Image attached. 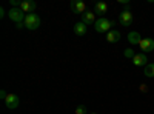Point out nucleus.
<instances>
[{"label":"nucleus","mask_w":154,"mask_h":114,"mask_svg":"<svg viewBox=\"0 0 154 114\" xmlns=\"http://www.w3.org/2000/svg\"><path fill=\"white\" fill-rule=\"evenodd\" d=\"M82 22H83L85 25H93V23H96L94 12H93V11H85L83 14H82Z\"/></svg>","instance_id":"nucleus-10"},{"label":"nucleus","mask_w":154,"mask_h":114,"mask_svg":"<svg viewBox=\"0 0 154 114\" xmlns=\"http://www.w3.org/2000/svg\"><path fill=\"white\" fill-rule=\"evenodd\" d=\"M148 59H146V56L142 53V54H136L134 57H133V63L136 66H146L148 65Z\"/></svg>","instance_id":"nucleus-9"},{"label":"nucleus","mask_w":154,"mask_h":114,"mask_svg":"<svg viewBox=\"0 0 154 114\" xmlns=\"http://www.w3.org/2000/svg\"><path fill=\"white\" fill-rule=\"evenodd\" d=\"M0 17H5V9H3V8L0 9Z\"/></svg>","instance_id":"nucleus-19"},{"label":"nucleus","mask_w":154,"mask_h":114,"mask_svg":"<svg viewBox=\"0 0 154 114\" xmlns=\"http://www.w3.org/2000/svg\"><path fill=\"white\" fill-rule=\"evenodd\" d=\"M37 8V3L34 2V0H23V2L20 3V9L23 12H28V14H32V12L35 11Z\"/></svg>","instance_id":"nucleus-5"},{"label":"nucleus","mask_w":154,"mask_h":114,"mask_svg":"<svg viewBox=\"0 0 154 114\" xmlns=\"http://www.w3.org/2000/svg\"><path fill=\"white\" fill-rule=\"evenodd\" d=\"M106 40H108V43L119 42V40H120V32H119V31H109V32L106 34Z\"/></svg>","instance_id":"nucleus-13"},{"label":"nucleus","mask_w":154,"mask_h":114,"mask_svg":"<svg viewBox=\"0 0 154 114\" xmlns=\"http://www.w3.org/2000/svg\"><path fill=\"white\" fill-rule=\"evenodd\" d=\"M94 12L97 16H105L108 12V5L105 2H97L96 6H94Z\"/></svg>","instance_id":"nucleus-11"},{"label":"nucleus","mask_w":154,"mask_h":114,"mask_svg":"<svg viewBox=\"0 0 154 114\" xmlns=\"http://www.w3.org/2000/svg\"><path fill=\"white\" fill-rule=\"evenodd\" d=\"M114 25V22H111V20H108V19H99V20H96V23H94V28H96V31L97 32H109V28Z\"/></svg>","instance_id":"nucleus-2"},{"label":"nucleus","mask_w":154,"mask_h":114,"mask_svg":"<svg viewBox=\"0 0 154 114\" xmlns=\"http://www.w3.org/2000/svg\"><path fill=\"white\" fill-rule=\"evenodd\" d=\"M71 9H72V12H77V14H83V12L86 11L85 3L80 2V0H74V2L71 3Z\"/></svg>","instance_id":"nucleus-8"},{"label":"nucleus","mask_w":154,"mask_h":114,"mask_svg":"<svg viewBox=\"0 0 154 114\" xmlns=\"http://www.w3.org/2000/svg\"><path fill=\"white\" fill-rule=\"evenodd\" d=\"M75 114H86V106L85 105H79L75 108Z\"/></svg>","instance_id":"nucleus-16"},{"label":"nucleus","mask_w":154,"mask_h":114,"mask_svg":"<svg viewBox=\"0 0 154 114\" xmlns=\"http://www.w3.org/2000/svg\"><path fill=\"white\" fill-rule=\"evenodd\" d=\"M125 56H126V57H134L136 54L131 51V49H126V51H125Z\"/></svg>","instance_id":"nucleus-17"},{"label":"nucleus","mask_w":154,"mask_h":114,"mask_svg":"<svg viewBox=\"0 0 154 114\" xmlns=\"http://www.w3.org/2000/svg\"><path fill=\"white\" fill-rule=\"evenodd\" d=\"M25 26H26L28 29H31V31L37 29L38 26H40V17H38L35 12L26 14V17H25Z\"/></svg>","instance_id":"nucleus-1"},{"label":"nucleus","mask_w":154,"mask_h":114,"mask_svg":"<svg viewBox=\"0 0 154 114\" xmlns=\"http://www.w3.org/2000/svg\"><path fill=\"white\" fill-rule=\"evenodd\" d=\"M8 16H9V19L12 20V22H16L17 25L19 23H25V12L20 9V8H11L9 9V12H8Z\"/></svg>","instance_id":"nucleus-3"},{"label":"nucleus","mask_w":154,"mask_h":114,"mask_svg":"<svg viewBox=\"0 0 154 114\" xmlns=\"http://www.w3.org/2000/svg\"><path fill=\"white\" fill-rule=\"evenodd\" d=\"M145 75L146 77H154V63H148L145 66Z\"/></svg>","instance_id":"nucleus-15"},{"label":"nucleus","mask_w":154,"mask_h":114,"mask_svg":"<svg viewBox=\"0 0 154 114\" xmlns=\"http://www.w3.org/2000/svg\"><path fill=\"white\" fill-rule=\"evenodd\" d=\"M74 32L77 35H85L86 34V25L83 22H79V23H75L74 25Z\"/></svg>","instance_id":"nucleus-14"},{"label":"nucleus","mask_w":154,"mask_h":114,"mask_svg":"<svg viewBox=\"0 0 154 114\" xmlns=\"http://www.w3.org/2000/svg\"><path fill=\"white\" fill-rule=\"evenodd\" d=\"M5 105H6V108H9V109L19 108V105H20L19 96H16V94H8V97L5 99Z\"/></svg>","instance_id":"nucleus-4"},{"label":"nucleus","mask_w":154,"mask_h":114,"mask_svg":"<svg viewBox=\"0 0 154 114\" xmlns=\"http://www.w3.org/2000/svg\"><path fill=\"white\" fill-rule=\"evenodd\" d=\"M128 42H130L131 45H140V42H142V37H140V34L137 31H133L128 34Z\"/></svg>","instance_id":"nucleus-12"},{"label":"nucleus","mask_w":154,"mask_h":114,"mask_svg":"<svg viewBox=\"0 0 154 114\" xmlns=\"http://www.w3.org/2000/svg\"><path fill=\"white\" fill-rule=\"evenodd\" d=\"M120 23L123 25V26H130V25L133 23V12L130 9H123L120 12Z\"/></svg>","instance_id":"nucleus-6"},{"label":"nucleus","mask_w":154,"mask_h":114,"mask_svg":"<svg viewBox=\"0 0 154 114\" xmlns=\"http://www.w3.org/2000/svg\"><path fill=\"white\" fill-rule=\"evenodd\" d=\"M140 49L143 51V54L154 51V39H142V42H140Z\"/></svg>","instance_id":"nucleus-7"},{"label":"nucleus","mask_w":154,"mask_h":114,"mask_svg":"<svg viewBox=\"0 0 154 114\" xmlns=\"http://www.w3.org/2000/svg\"><path fill=\"white\" fill-rule=\"evenodd\" d=\"M0 97H2L3 100H5L6 97H8V94H6V91H5V90H2V91H0Z\"/></svg>","instance_id":"nucleus-18"}]
</instances>
